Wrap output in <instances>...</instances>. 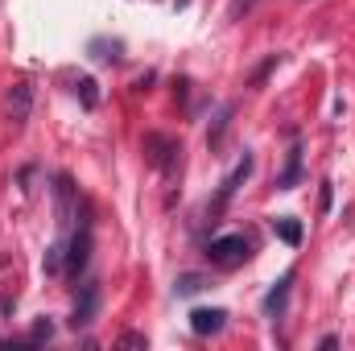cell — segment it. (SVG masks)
I'll return each mask as SVG.
<instances>
[{
  "label": "cell",
  "instance_id": "ba28073f",
  "mask_svg": "<svg viewBox=\"0 0 355 351\" xmlns=\"http://www.w3.org/2000/svg\"><path fill=\"white\" fill-rule=\"evenodd\" d=\"M223 327H227V310H219V306H211V310L202 306V310L190 314V331L194 335H219Z\"/></svg>",
  "mask_w": 355,
  "mask_h": 351
},
{
  "label": "cell",
  "instance_id": "8fae6325",
  "mask_svg": "<svg viewBox=\"0 0 355 351\" xmlns=\"http://www.w3.org/2000/svg\"><path fill=\"white\" fill-rule=\"evenodd\" d=\"M232 103H219V112H215V120H211V132H207V145L215 149L219 141H223V132H227V124H232Z\"/></svg>",
  "mask_w": 355,
  "mask_h": 351
},
{
  "label": "cell",
  "instance_id": "9a60e30c",
  "mask_svg": "<svg viewBox=\"0 0 355 351\" xmlns=\"http://www.w3.org/2000/svg\"><path fill=\"white\" fill-rule=\"evenodd\" d=\"M91 54L103 58V62H120V42H103V37H95V42H91Z\"/></svg>",
  "mask_w": 355,
  "mask_h": 351
},
{
  "label": "cell",
  "instance_id": "e0dca14e",
  "mask_svg": "<svg viewBox=\"0 0 355 351\" xmlns=\"http://www.w3.org/2000/svg\"><path fill=\"white\" fill-rule=\"evenodd\" d=\"M50 339H54V323L50 318H37L33 331H29V343H50Z\"/></svg>",
  "mask_w": 355,
  "mask_h": 351
},
{
  "label": "cell",
  "instance_id": "52a82bcc",
  "mask_svg": "<svg viewBox=\"0 0 355 351\" xmlns=\"http://www.w3.org/2000/svg\"><path fill=\"white\" fill-rule=\"evenodd\" d=\"M4 112H8V120L21 128V124L29 120V112H33V87H29V83H12L8 95H4Z\"/></svg>",
  "mask_w": 355,
  "mask_h": 351
},
{
  "label": "cell",
  "instance_id": "44dd1931",
  "mask_svg": "<svg viewBox=\"0 0 355 351\" xmlns=\"http://www.w3.org/2000/svg\"><path fill=\"white\" fill-rule=\"evenodd\" d=\"M318 348H322V351H335V348H339V339H335V335H322V343H318Z\"/></svg>",
  "mask_w": 355,
  "mask_h": 351
},
{
  "label": "cell",
  "instance_id": "7a4b0ae2",
  "mask_svg": "<svg viewBox=\"0 0 355 351\" xmlns=\"http://www.w3.org/2000/svg\"><path fill=\"white\" fill-rule=\"evenodd\" d=\"M248 257H252V244L244 236H215L207 244V261L215 264V268H236V264H244Z\"/></svg>",
  "mask_w": 355,
  "mask_h": 351
},
{
  "label": "cell",
  "instance_id": "4fadbf2b",
  "mask_svg": "<svg viewBox=\"0 0 355 351\" xmlns=\"http://www.w3.org/2000/svg\"><path fill=\"white\" fill-rule=\"evenodd\" d=\"M272 232H277V236H281L285 244H293V248L302 244V223H297V219H289V215H281V219H272Z\"/></svg>",
  "mask_w": 355,
  "mask_h": 351
},
{
  "label": "cell",
  "instance_id": "2e32d148",
  "mask_svg": "<svg viewBox=\"0 0 355 351\" xmlns=\"http://www.w3.org/2000/svg\"><path fill=\"white\" fill-rule=\"evenodd\" d=\"M75 95L83 99V108H95V103H99V91H95V79H87V75H83V79H75Z\"/></svg>",
  "mask_w": 355,
  "mask_h": 351
},
{
  "label": "cell",
  "instance_id": "6da1fadb",
  "mask_svg": "<svg viewBox=\"0 0 355 351\" xmlns=\"http://www.w3.org/2000/svg\"><path fill=\"white\" fill-rule=\"evenodd\" d=\"M141 149H145V162H149L153 170H162L166 178H174V174H178V166H182V145H178L174 137L149 132V137L141 141Z\"/></svg>",
  "mask_w": 355,
  "mask_h": 351
},
{
  "label": "cell",
  "instance_id": "5b68a950",
  "mask_svg": "<svg viewBox=\"0 0 355 351\" xmlns=\"http://www.w3.org/2000/svg\"><path fill=\"white\" fill-rule=\"evenodd\" d=\"M248 174H252V153H244V157L236 162V170H232V174L223 178V186H219V194H215V203L207 207V215H211V223H215V215H219V211L227 207V198H232V194L240 190V182H244Z\"/></svg>",
  "mask_w": 355,
  "mask_h": 351
},
{
  "label": "cell",
  "instance_id": "3957f363",
  "mask_svg": "<svg viewBox=\"0 0 355 351\" xmlns=\"http://www.w3.org/2000/svg\"><path fill=\"white\" fill-rule=\"evenodd\" d=\"M79 207H83L79 186L67 174H58L54 178V215H58V228H71V223L79 219Z\"/></svg>",
  "mask_w": 355,
  "mask_h": 351
},
{
  "label": "cell",
  "instance_id": "d6986e66",
  "mask_svg": "<svg viewBox=\"0 0 355 351\" xmlns=\"http://www.w3.org/2000/svg\"><path fill=\"white\" fill-rule=\"evenodd\" d=\"M252 4H257V0H232V8H227V17H232V21H240V12H248Z\"/></svg>",
  "mask_w": 355,
  "mask_h": 351
},
{
  "label": "cell",
  "instance_id": "277c9868",
  "mask_svg": "<svg viewBox=\"0 0 355 351\" xmlns=\"http://www.w3.org/2000/svg\"><path fill=\"white\" fill-rule=\"evenodd\" d=\"M95 314H99V281H83L79 285V298H75V310H71V331L91 327Z\"/></svg>",
  "mask_w": 355,
  "mask_h": 351
},
{
  "label": "cell",
  "instance_id": "ffe728a7",
  "mask_svg": "<svg viewBox=\"0 0 355 351\" xmlns=\"http://www.w3.org/2000/svg\"><path fill=\"white\" fill-rule=\"evenodd\" d=\"M318 203H322V211L331 207V182H322V194H318Z\"/></svg>",
  "mask_w": 355,
  "mask_h": 351
},
{
  "label": "cell",
  "instance_id": "8992f818",
  "mask_svg": "<svg viewBox=\"0 0 355 351\" xmlns=\"http://www.w3.org/2000/svg\"><path fill=\"white\" fill-rule=\"evenodd\" d=\"M87 261H91V223L83 219L79 223V232L71 236V244H67V273L79 281V273L87 268Z\"/></svg>",
  "mask_w": 355,
  "mask_h": 351
},
{
  "label": "cell",
  "instance_id": "30bf717a",
  "mask_svg": "<svg viewBox=\"0 0 355 351\" xmlns=\"http://www.w3.org/2000/svg\"><path fill=\"white\" fill-rule=\"evenodd\" d=\"M297 178H302V145H293V149H289L285 174L277 178V186H281V190H293V186H297Z\"/></svg>",
  "mask_w": 355,
  "mask_h": 351
},
{
  "label": "cell",
  "instance_id": "7c38bea8",
  "mask_svg": "<svg viewBox=\"0 0 355 351\" xmlns=\"http://www.w3.org/2000/svg\"><path fill=\"white\" fill-rule=\"evenodd\" d=\"M207 285H211V281H207L202 273H182V277L174 281V293L178 298H194V293H202Z\"/></svg>",
  "mask_w": 355,
  "mask_h": 351
},
{
  "label": "cell",
  "instance_id": "ac0fdd59",
  "mask_svg": "<svg viewBox=\"0 0 355 351\" xmlns=\"http://www.w3.org/2000/svg\"><path fill=\"white\" fill-rule=\"evenodd\" d=\"M120 348H149V339L137 335V331H124V335H120Z\"/></svg>",
  "mask_w": 355,
  "mask_h": 351
},
{
  "label": "cell",
  "instance_id": "5bb4252c",
  "mask_svg": "<svg viewBox=\"0 0 355 351\" xmlns=\"http://www.w3.org/2000/svg\"><path fill=\"white\" fill-rule=\"evenodd\" d=\"M62 264H67V244L58 240V244H50V248H46L42 268H46V277H58V273H62Z\"/></svg>",
  "mask_w": 355,
  "mask_h": 351
},
{
  "label": "cell",
  "instance_id": "9c48e42d",
  "mask_svg": "<svg viewBox=\"0 0 355 351\" xmlns=\"http://www.w3.org/2000/svg\"><path fill=\"white\" fill-rule=\"evenodd\" d=\"M293 277H297V273L289 268V273H285V277L265 293V314L268 318H281V314H285V302H289V285H293Z\"/></svg>",
  "mask_w": 355,
  "mask_h": 351
}]
</instances>
